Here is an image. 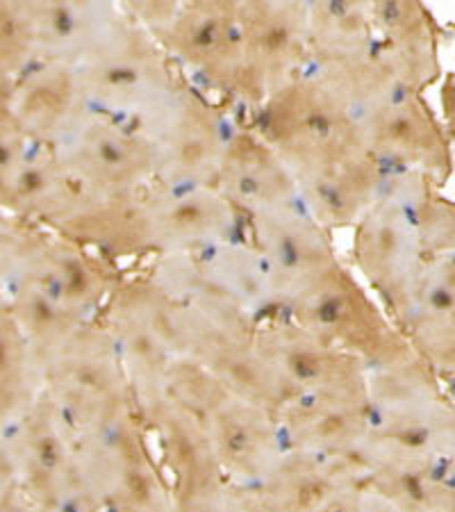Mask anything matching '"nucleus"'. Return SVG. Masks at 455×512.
I'll use <instances>...</instances> for the list:
<instances>
[{
  "mask_svg": "<svg viewBox=\"0 0 455 512\" xmlns=\"http://www.w3.org/2000/svg\"><path fill=\"white\" fill-rule=\"evenodd\" d=\"M255 132L292 173L303 208L328 230L358 224L383 192L390 171L312 69L258 107Z\"/></svg>",
  "mask_w": 455,
  "mask_h": 512,
  "instance_id": "obj_1",
  "label": "nucleus"
},
{
  "mask_svg": "<svg viewBox=\"0 0 455 512\" xmlns=\"http://www.w3.org/2000/svg\"><path fill=\"white\" fill-rule=\"evenodd\" d=\"M76 66L96 110L135 128L151 117L180 82L176 64L160 41L123 5H114Z\"/></svg>",
  "mask_w": 455,
  "mask_h": 512,
  "instance_id": "obj_2",
  "label": "nucleus"
},
{
  "mask_svg": "<svg viewBox=\"0 0 455 512\" xmlns=\"http://www.w3.org/2000/svg\"><path fill=\"white\" fill-rule=\"evenodd\" d=\"M126 12L160 41L212 92L239 101L244 78V35L239 3H123Z\"/></svg>",
  "mask_w": 455,
  "mask_h": 512,
  "instance_id": "obj_3",
  "label": "nucleus"
},
{
  "mask_svg": "<svg viewBox=\"0 0 455 512\" xmlns=\"http://www.w3.org/2000/svg\"><path fill=\"white\" fill-rule=\"evenodd\" d=\"M41 392L80 437L139 417L117 346L101 321L82 326L41 376Z\"/></svg>",
  "mask_w": 455,
  "mask_h": 512,
  "instance_id": "obj_4",
  "label": "nucleus"
},
{
  "mask_svg": "<svg viewBox=\"0 0 455 512\" xmlns=\"http://www.w3.org/2000/svg\"><path fill=\"white\" fill-rule=\"evenodd\" d=\"M303 328L358 358L364 369L396 365L415 351L374 296L344 262L283 310Z\"/></svg>",
  "mask_w": 455,
  "mask_h": 512,
  "instance_id": "obj_5",
  "label": "nucleus"
},
{
  "mask_svg": "<svg viewBox=\"0 0 455 512\" xmlns=\"http://www.w3.org/2000/svg\"><path fill=\"white\" fill-rule=\"evenodd\" d=\"M139 130L153 151L157 185L214 187L235 128L208 96L180 78Z\"/></svg>",
  "mask_w": 455,
  "mask_h": 512,
  "instance_id": "obj_6",
  "label": "nucleus"
},
{
  "mask_svg": "<svg viewBox=\"0 0 455 512\" xmlns=\"http://www.w3.org/2000/svg\"><path fill=\"white\" fill-rule=\"evenodd\" d=\"M78 437L44 392L26 415L7 426V451L16 483L39 508L101 512L82 474Z\"/></svg>",
  "mask_w": 455,
  "mask_h": 512,
  "instance_id": "obj_7",
  "label": "nucleus"
},
{
  "mask_svg": "<svg viewBox=\"0 0 455 512\" xmlns=\"http://www.w3.org/2000/svg\"><path fill=\"white\" fill-rule=\"evenodd\" d=\"M371 428L426 451L442 465L455 453V403L419 355L369 371Z\"/></svg>",
  "mask_w": 455,
  "mask_h": 512,
  "instance_id": "obj_8",
  "label": "nucleus"
},
{
  "mask_svg": "<svg viewBox=\"0 0 455 512\" xmlns=\"http://www.w3.org/2000/svg\"><path fill=\"white\" fill-rule=\"evenodd\" d=\"M148 435L144 421L130 417L78 437L82 474L101 512H178Z\"/></svg>",
  "mask_w": 455,
  "mask_h": 512,
  "instance_id": "obj_9",
  "label": "nucleus"
},
{
  "mask_svg": "<svg viewBox=\"0 0 455 512\" xmlns=\"http://www.w3.org/2000/svg\"><path fill=\"white\" fill-rule=\"evenodd\" d=\"M364 146L387 171H410L444 187L453 171V151L442 123L410 87L392 92L351 112Z\"/></svg>",
  "mask_w": 455,
  "mask_h": 512,
  "instance_id": "obj_10",
  "label": "nucleus"
},
{
  "mask_svg": "<svg viewBox=\"0 0 455 512\" xmlns=\"http://www.w3.org/2000/svg\"><path fill=\"white\" fill-rule=\"evenodd\" d=\"M144 255H189L246 239V217L217 187L151 185L135 198Z\"/></svg>",
  "mask_w": 455,
  "mask_h": 512,
  "instance_id": "obj_11",
  "label": "nucleus"
},
{
  "mask_svg": "<svg viewBox=\"0 0 455 512\" xmlns=\"http://www.w3.org/2000/svg\"><path fill=\"white\" fill-rule=\"evenodd\" d=\"M69 178L91 198L117 201L155 185V160L142 130L94 112L55 148Z\"/></svg>",
  "mask_w": 455,
  "mask_h": 512,
  "instance_id": "obj_12",
  "label": "nucleus"
},
{
  "mask_svg": "<svg viewBox=\"0 0 455 512\" xmlns=\"http://www.w3.org/2000/svg\"><path fill=\"white\" fill-rule=\"evenodd\" d=\"M351 251L358 274L399 328L428 264L408 210L380 194L355 224Z\"/></svg>",
  "mask_w": 455,
  "mask_h": 512,
  "instance_id": "obj_13",
  "label": "nucleus"
},
{
  "mask_svg": "<svg viewBox=\"0 0 455 512\" xmlns=\"http://www.w3.org/2000/svg\"><path fill=\"white\" fill-rule=\"evenodd\" d=\"M255 342L292 392V401L369 399V371L362 362L289 317L262 321Z\"/></svg>",
  "mask_w": 455,
  "mask_h": 512,
  "instance_id": "obj_14",
  "label": "nucleus"
},
{
  "mask_svg": "<svg viewBox=\"0 0 455 512\" xmlns=\"http://www.w3.org/2000/svg\"><path fill=\"white\" fill-rule=\"evenodd\" d=\"M244 78L239 103L260 107L310 71L308 3H239Z\"/></svg>",
  "mask_w": 455,
  "mask_h": 512,
  "instance_id": "obj_15",
  "label": "nucleus"
},
{
  "mask_svg": "<svg viewBox=\"0 0 455 512\" xmlns=\"http://www.w3.org/2000/svg\"><path fill=\"white\" fill-rule=\"evenodd\" d=\"M121 278L112 260L37 228L14 289H35L69 315L98 321Z\"/></svg>",
  "mask_w": 455,
  "mask_h": 512,
  "instance_id": "obj_16",
  "label": "nucleus"
},
{
  "mask_svg": "<svg viewBox=\"0 0 455 512\" xmlns=\"http://www.w3.org/2000/svg\"><path fill=\"white\" fill-rule=\"evenodd\" d=\"M146 428L157 442V460L176 510L221 512L233 483L201 421L171 403H164Z\"/></svg>",
  "mask_w": 455,
  "mask_h": 512,
  "instance_id": "obj_17",
  "label": "nucleus"
},
{
  "mask_svg": "<svg viewBox=\"0 0 455 512\" xmlns=\"http://www.w3.org/2000/svg\"><path fill=\"white\" fill-rule=\"evenodd\" d=\"M189 317L192 319H189L187 360L208 369L237 399L260 406L273 415H278L292 401V392L255 342L258 326L223 324L196 315L192 310Z\"/></svg>",
  "mask_w": 455,
  "mask_h": 512,
  "instance_id": "obj_18",
  "label": "nucleus"
},
{
  "mask_svg": "<svg viewBox=\"0 0 455 512\" xmlns=\"http://www.w3.org/2000/svg\"><path fill=\"white\" fill-rule=\"evenodd\" d=\"M246 237L267 264L280 315L305 289L342 264L330 230L305 208L248 219Z\"/></svg>",
  "mask_w": 455,
  "mask_h": 512,
  "instance_id": "obj_19",
  "label": "nucleus"
},
{
  "mask_svg": "<svg viewBox=\"0 0 455 512\" xmlns=\"http://www.w3.org/2000/svg\"><path fill=\"white\" fill-rule=\"evenodd\" d=\"M32 142L46 148L64 144L96 112L76 64L41 62L5 98Z\"/></svg>",
  "mask_w": 455,
  "mask_h": 512,
  "instance_id": "obj_20",
  "label": "nucleus"
},
{
  "mask_svg": "<svg viewBox=\"0 0 455 512\" xmlns=\"http://www.w3.org/2000/svg\"><path fill=\"white\" fill-rule=\"evenodd\" d=\"M214 187L246 221L303 208L292 173L255 130H233Z\"/></svg>",
  "mask_w": 455,
  "mask_h": 512,
  "instance_id": "obj_21",
  "label": "nucleus"
},
{
  "mask_svg": "<svg viewBox=\"0 0 455 512\" xmlns=\"http://www.w3.org/2000/svg\"><path fill=\"white\" fill-rule=\"evenodd\" d=\"M201 424L235 485L258 487L287 451L278 415L233 394L223 396Z\"/></svg>",
  "mask_w": 455,
  "mask_h": 512,
  "instance_id": "obj_22",
  "label": "nucleus"
},
{
  "mask_svg": "<svg viewBox=\"0 0 455 512\" xmlns=\"http://www.w3.org/2000/svg\"><path fill=\"white\" fill-rule=\"evenodd\" d=\"M187 262L198 287L226 308L242 312L255 324L280 315L267 264L248 237L189 253Z\"/></svg>",
  "mask_w": 455,
  "mask_h": 512,
  "instance_id": "obj_23",
  "label": "nucleus"
},
{
  "mask_svg": "<svg viewBox=\"0 0 455 512\" xmlns=\"http://www.w3.org/2000/svg\"><path fill=\"white\" fill-rule=\"evenodd\" d=\"M278 424L289 451L353 460L371 433L369 399H294Z\"/></svg>",
  "mask_w": 455,
  "mask_h": 512,
  "instance_id": "obj_24",
  "label": "nucleus"
},
{
  "mask_svg": "<svg viewBox=\"0 0 455 512\" xmlns=\"http://www.w3.org/2000/svg\"><path fill=\"white\" fill-rule=\"evenodd\" d=\"M378 51L405 85L424 94L442 76L440 28L421 3H369Z\"/></svg>",
  "mask_w": 455,
  "mask_h": 512,
  "instance_id": "obj_25",
  "label": "nucleus"
},
{
  "mask_svg": "<svg viewBox=\"0 0 455 512\" xmlns=\"http://www.w3.org/2000/svg\"><path fill=\"white\" fill-rule=\"evenodd\" d=\"M399 330L440 376L455 369V255L428 260Z\"/></svg>",
  "mask_w": 455,
  "mask_h": 512,
  "instance_id": "obj_26",
  "label": "nucleus"
},
{
  "mask_svg": "<svg viewBox=\"0 0 455 512\" xmlns=\"http://www.w3.org/2000/svg\"><path fill=\"white\" fill-rule=\"evenodd\" d=\"M362 487L364 474L353 460L287 449L258 492L276 512H317L339 492Z\"/></svg>",
  "mask_w": 455,
  "mask_h": 512,
  "instance_id": "obj_27",
  "label": "nucleus"
},
{
  "mask_svg": "<svg viewBox=\"0 0 455 512\" xmlns=\"http://www.w3.org/2000/svg\"><path fill=\"white\" fill-rule=\"evenodd\" d=\"M112 10L114 3H26L39 64H78Z\"/></svg>",
  "mask_w": 455,
  "mask_h": 512,
  "instance_id": "obj_28",
  "label": "nucleus"
},
{
  "mask_svg": "<svg viewBox=\"0 0 455 512\" xmlns=\"http://www.w3.org/2000/svg\"><path fill=\"white\" fill-rule=\"evenodd\" d=\"M440 189L419 173L390 171L380 192L408 210L428 260L455 255V203Z\"/></svg>",
  "mask_w": 455,
  "mask_h": 512,
  "instance_id": "obj_29",
  "label": "nucleus"
},
{
  "mask_svg": "<svg viewBox=\"0 0 455 512\" xmlns=\"http://www.w3.org/2000/svg\"><path fill=\"white\" fill-rule=\"evenodd\" d=\"M310 69L337 64L376 46L369 3H308Z\"/></svg>",
  "mask_w": 455,
  "mask_h": 512,
  "instance_id": "obj_30",
  "label": "nucleus"
},
{
  "mask_svg": "<svg viewBox=\"0 0 455 512\" xmlns=\"http://www.w3.org/2000/svg\"><path fill=\"white\" fill-rule=\"evenodd\" d=\"M41 394V376L32 360L26 335L14 319L5 294H0V421L12 426Z\"/></svg>",
  "mask_w": 455,
  "mask_h": 512,
  "instance_id": "obj_31",
  "label": "nucleus"
},
{
  "mask_svg": "<svg viewBox=\"0 0 455 512\" xmlns=\"http://www.w3.org/2000/svg\"><path fill=\"white\" fill-rule=\"evenodd\" d=\"M7 301H10L16 324H19L23 335H26L28 349L39 369V376H44L46 367L71 342V337L82 326L89 324V321L69 315L60 305L46 299L44 294L28 287L14 289L12 294H7Z\"/></svg>",
  "mask_w": 455,
  "mask_h": 512,
  "instance_id": "obj_32",
  "label": "nucleus"
},
{
  "mask_svg": "<svg viewBox=\"0 0 455 512\" xmlns=\"http://www.w3.org/2000/svg\"><path fill=\"white\" fill-rule=\"evenodd\" d=\"M39 64L26 3H0V101Z\"/></svg>",
  "mask_w": 455,
  "mask_h": 512,
  "instance_id": "obj_33",
  "label": "nucleus"
},
{
  "mask_svg": "<svg viewBox=\"0 0 455 512\" xmlns=\"http://www.w3.org/2000/svg\"><path fill=\"white\" fill-rule=\"evenodd\" d=\"M37 142L16 121L10 107L0 101V210H7L16 185L35 153Z\"/></svg>",
  "mask_w": 455,
  "mask_h": 512,
  "instance_id": "obj_34",
  "label": "nucleus"
},
{
  "mask_svg": "<svg viewBox=\"0 0 455 512\" xmlns=\"http://www.w3.org/2000/svg\"><path fill=\"white\" fill-rule=\"evenodd\" d=\"M37 226L19 221L0 210V294H10L28 258Z\"/></svg>",
  "mask_w": 455,
  "mask_h": 512,
  "instance_id": "obj_35",
  "label": "nucleus"
},
{
  "mask_svg": "<svg viewBox=\"0 0 455 512\" xmlns=\"http://www.w3.org/2000/svg\"><path fill=\"white\" fill-rule=\"evenodd\" d=\"M221 512H276V510L262 499L258 487L233 483L226 494V501H223Z\"/></svg>",
  "mask_w": 455,
  "mask_h": 512,
  "instance_id": "obj_36",
  "label": "nucleus"
},
{
  "mask_svg": "<svg viewBox=\"0 0 455 512\" xmlns=\"http://www.w3.org/2000/svg\"><path fill=\"white\" fill-rule=\"evenodd\" d=\"M442 110L446 121V137L451 142V151H455V73L446 78L442 87Z\"/></svg>",
  "mask_w": 455,
  "mask_h": 512,
  "instance_id": "obj_37",
  "label": "nucleus"
},
{
  "mask_svg": "<svg viewBox=\"0 0 455 512\" xmlns=\"http://www.w3.org/2000/svg\"><path fill=\"white\" fill-rule=\"evenodd\" d=\"M362 490H344L317 512H362Z\"/></svg>",
  "mask_w": 455,
  "mask_h": 512,
  "instance_id": "obj_38",
  "label": "nucleus"
},
{
  "mask_svg": "<svg viewBox=\"0 0 455 512\" xmlns=\"http://www.w3.org/2000/svg\"><path fill=\"white\" fill-rule=\"evenodd\" d=\"M362 512H401L399 508H394L390 501L380 497V494L371 492L364 487L362 492Z\"/></svg>",
  "mask_w": 455,
  "mask_h": 512,
  "instance_id": "obj_39",
  "label": "nucleus"
},
{
  "mask_svg": "<svg viewBox=\"0 0 455 512\" xmlns=\"http://www.w3.org/2000/svg\"><path fill=\"white\" fill-rule=\"evenodd\" d=\"M442 474H444L446 481H449L455 487V453L442 465Z\"/></svg>",
  "mask_w": 455,
  "mask_h": 512,
  "instance_id": "obj_40",
  "label": "nucleus"
},
{
  "mask_svg": "<svg viewBox=\"0 0 455 512\" xmlns=\"http://www.w3.org/2000/svg\"><path fill=\"white\" fill-rule=\"evenodd\" d=\"M451 376H453V378H455V369H453V371H451Z\"/></svg>",
  "mask_w": 455,
  "mask_h": 512,
  "instance_id": "obj_41",
  "label": "nucleus"
}]
</instances>
